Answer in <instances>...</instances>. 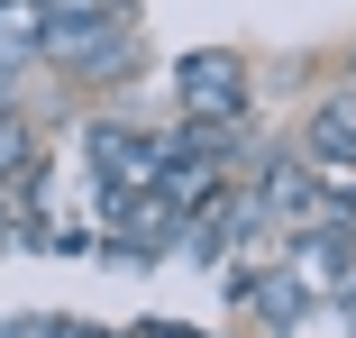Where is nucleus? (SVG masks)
I'll use <instances>...</instances> for the list:
<instances>
[{"instance_id": "nucleus-9", "label": "nucleus", "mask_w": 356, "mask_h": 338, "mask_svg": "<svg viewBox=\"0 0 356 338\" xmlns=\"http://www.w3.org/2000/svg\"><path fill=\"white\" fill-rule=\"evenodd\" d=\"M10 220H19V183H0V247H10V238H19Z\"/></svg>"}, {"instance_id": "nucleus-5", "label": "nucleus", "mask_w": 356, "mask_h": 338, "mask_svg": "<svg viewBox=\"0 0 356 338\" xmlns=\"http://www.w3.org/2000/svg\"><path fill=\"white\" fill-rule=\"evenodd\" d=\"M46 46V10L37 0H0V64H28Z\"/></svg>"}, {"instance_id": "nucleus-8", "label": "nucleus", "mask_w": 356, "mask_h": 338, "mask_svg": "<svg viewBox=\"0 0 356 338\" xmlns=\"http://www.w3.org/2000/svg\"><path fill=\"white\" fill-rule=\"evenodd\" d=\"M46 10V28H74V19H119L128 0H37Z\"/></svg>"}, {"instance_id": "nucleus-10", "label": "nucleus", "mask_w": 356, "mask_h": 338, "mask_svg": "<svg viewBox=\"0 0 356 338\" xmlns=\"http://www.w3.org/2000/svg\"><path fill=\"white\" fill-rule=\"evenodd\" d=\"M10 92H19V64H0V119H10Z\"/></svg>"}, {"instance_id": "nucleus-2", "label": "nucleus", "mask_w": 356, "mask_h": 338, "mask_svg": "<svg viewBox=\"0 0 356 338\" xmlns=\"http://www.w3.org/2000/svg\"><path fill=\"white\" fill-rule=\"evenodd\" d=\"M92 174H101V211L156 192L165 183V138H137V128H92Z\"/></svg>"}, {"instance_id": "nucleus-1", "label": "nucleus", "mask_w": 356, "mask_h": 338, "mask_svg": "<svg viewBox=\"0 0 356 338\" xmlns=\"http://www.w3.org/2000/svg\"><path fill=\"white\" fill-rule=\"evenodd\" d=\"M37 55H55L64 74H83V83H119L128 55H137V28H128V10L119 19H74V28H46Z\"/></svg>"}, {"instance_id": "nucleus-3", "label": "nucleus", "mask_w": 356, "mask_h": 338, "mask_svg": "<svg viewBox=\"0 0 356 338\" xmlns=\"http://www.w3.org/2000/svg\"><path fill=\"white\" fill-rule=\"evenodd\" d=\"M174 92L201 128H238L247 119V64L238 55H183L174 64Z\"/></svg>"}, {"instance_id": "nucleus-6", "label": "nucleus", "mask_w": 356, "mask_h": 338, "mask_svg": "<svg viewBox=\"0 0 356 338\" xmlns=\"http://www.w3.org/2000/svg\"><path fill=\"white\" fill-rule=\"evenodd\" d=\"M283 338H356V311H338V302L311 311V302H302L293 320H283Z\"/></svg>"}, {"instance_id": "nucleus-7", "label": "nucleus", "mask_w": 356, "mask_h": 338, "mask_svg": "<svg viewBox=\"0 0 356 338\" xmlns=\"http://www.w3.org/2000/svg\"><path fill=\"white\" fill-rule=\"evenodd\" d=\"M37 165V138H28V119H0V183H19Z\"/></svg>"}, {"instance_id": "nucleus-4", "label": "nucleus", "mask_w": 356, "mask_h": 338, "mask_svg": "<svg viewBox=\"0 0 356 338\" xmlns=\"http://www.w3.org/2000/svg\"><path fill=\"white\" fill-rule=\"evenodd\" d=\"M302 165H311L320 183H347V174H356V101H329V110L311 119V138H302Z\"/></svg>"}]
</instances>
